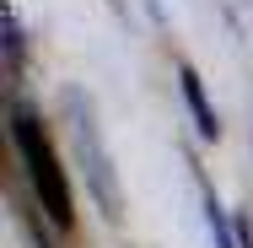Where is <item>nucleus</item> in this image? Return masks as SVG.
I'll return each instance as SVG.
<instances>
[{"label":"nucleus","mask_w":253,"mask_h":248,"mask_svg":"<svg viewBox=\"0 0 253 248\" xmlns=\"http://www.w3.org/2000/svg\"><path fill=\"white\" fill-rule=\"evenodd\" d=\"M11 146H16V162H22V173H27V184H33L38 210L49 216L59 232H70V227H76V195H70V178H65V167H59L54 141L43 135V119H38L27 102H11Z\"/></svg>","instance_id":"f257e3e1"},{"label":"nucleus","mask_w":253,"mask_h":248,"mask_svg":"<svg viewBox=\"0 0 253 248\" xmlns=\"http://www.w3.org/2000/svg\"><path fill=\"white\" fill-rule=\"evenodd\" d=\"M65 124H70V146L81 162V178H86V195L108 221L124 216V195H119V173H113V156L102 146L97 124H92V108L81 102V92H65Z\"/></svg>","instance_id":"f03ea898"},{"label":"nucleus","mask_w":253,"mask_h":248,"mask_svg":"<svg viewBox=\"0 0 253 248\" xmlns=\"http://www.w3.org/2000/svg\"><path fill=\"white\" fill-rule=\"evenodd\" d=\"M178 87H183V102H189V113H194V130H200V141H221V119H215V108L205 98V81L194 65H178Z\"/></svg>","instance_id":"7ed1b4c3"},{"label":"nucleus","mask_w":253,"mask_h":248,"mask_svg":"<svg viewBox=\"0 0 253 248\" xmlns=\"http://www.w3.org/2000/svg\"><path fill=\"white\" fill-rule=\"evenodd\" d=\"M205 221H210L215 248H243V238H237V232H232V221H226V205L215 199V189H205Z\"/></svg>","instance_id":"20e7f679"},{"label":"nucleus","mask_w":253,"mask_h":248,"mask_svg":"<svg viewBox=\"0 0 253 248\" xmlns=\"http://www.w3.org/2000/svg\"><path fill=\"white\" fill-rule=\"evenodd\" d=\"M5 54H11V81H22V59H27V33H22V16H16V11L5 16Z\"/></svg>","instance_id":"39448f33"}]
</instances>
